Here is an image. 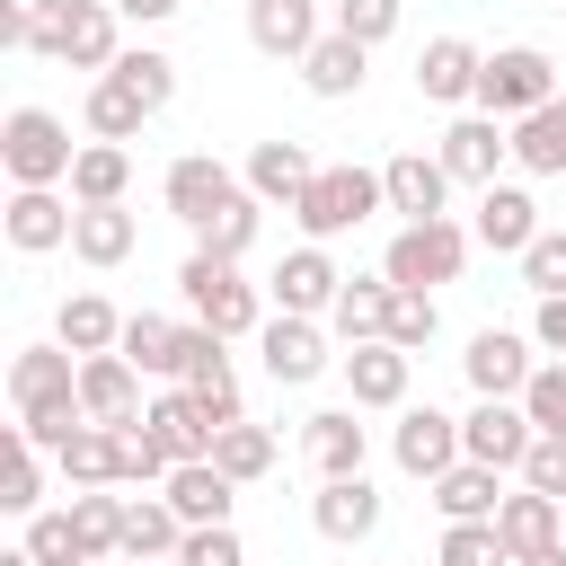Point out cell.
<instances>
[{
    "label": "cell",
    "instance_id": "obj_1",
    "mask_svg": "<svg viewBox=\"0 0 566 566\" xmlns=\"http://www.w3.org/2000/svg\"><path fill=\"white\" fill-rule=\"evenodd\" d=\"M44 62H71V71H115L124 53V9L115 0H35V44Z\"/></svg>",
    "mask_w": 566,
    "mask_h": 566
},
{
    "label": "cell",
    "instance_id": "obj_2",
    "mask_svg": "<svg viewBox=\"0 0 566 566\" xmlns=\"http://www.w3.org/2000/svg\"><path fill=\"white\" fill-rule=\"evenodd\" d=\"M177 292H186V310H195L203 327H221V336H256V327H265V292L239 283V256L195 248V256L177 265Z\"/></svg>",
    "mask_w": 566,
    "mask_h": 566
},
{
    "label": "cell",
    "instance_id": "obj_3",
    "mask_svg": "<svg viewBox=\"0 0 566 566\" xmlns=\"http://www.w3.org/2000/svg\"><path fill=\"white\" fill-rule=\"evenodd\" d=\"M71 159H80V142H71V124L53 106H9V124H0L9 186H71Z\"/></svg>",
    "mask_w": 566,
    "mask_h": 566
},
{
    "label": "cell",
    "instance_id": "obj_4",
    "mask_svg": "<svg viewBox=\"0 0 566 566\" xmlns=\"http://www.w3.org/2000/svg\"><path fill=\"white\" fill-rule=\"evenodd\" d=\"M371 212H389V195H380V168H354V159H345V168H318V177H310V195L292 203L301 239H318V248H327V239H345V230H363Z\"/></svg>",
    "mask_w": 566,
    "mask_h": 566
},
{
    "label": "cell",
    "instance_id": "obj_5",
    "mask_svg": "<svg viewBox=\"0 0 566 566\" xmlns=\"http://www.w3.org/2000/svg\"><path fill=\"white\" fill-rule=\"evenodd\" d=\"M469 248H478V239H469L451 212H433V221H407V230L380 248V274H389L398 292H433V283H460Z\"/></svg>",
    "mask_w": 566,
    "mask_h": 566
},
{
    "label": "cell",
    "instance_id": "obj_6",
    "mask_svg": "<svg viewBox=\"0 0 566 566\" xmlns=\"http://www.w3.org/2000/svg\"><path fill=\"white\" fill-rule=\"evenodd\" d=\"M548 97H557V62H548L539 44H495V53H486V71H478V115L522 124V115L548 106Z\"/></svg>",
    "mask_w": 566,
    "mask_h": 566
},
{
    "label": "cell",
    "instance_id": "obj_7",
    "mask_svg": "<svg viewBox=\"0 0 566 566\" xmlns=\"http://www.w3.org/2000/svg\"><path fill=\"white\" fill-rule=\"evenodd\" d=\"M256 354H265V380L274 389H310L336 354H327V327L318 318H292V310H274L265 327H256Z\"/></svg>",
    "mask_w": 566,
    "mask_h": 566
},
{
    "label": "cell",
    "instance_id": "obj_8",
    "mask_svg": "<svg viewBox=\"0 0 566 566\" xmlns=\"http://www.w3.org/2000/svg\"><path fill=\"white\" fill-rule=\"evenodd\" d=\"M539 442V424H531V407L522 398H478L469 416H460V451L469 460H486V469H522V451Z\"/></svg>",
    "mask_w": 566,
    "mask_h": 566
},
{
    "label": "cell",
    "instance_id": "obj_9",
    "mask_svg": "<svg viewBox=\"0 0 566 566\" xmlns=\"http://www.w3.org/2000/svg\"><path fill=\"white\" fill-rule=\"evenodd\" d=\"M71 221H80V203H71L62 186H9V212H0V230H9V248H18V256L71 248Z\"/></svg>",
    "mask_w": 566,
    "mask_h": 566
},
{
    "label": "cell",
    "instance_id": "obj_10",
    "mask_svg": "<svg viewBox=\"0 0 566 566\" xmlns=\"http://www.w3.org/2000/svg\"><path fill=\"white\" fill-rule=\"evenodd\" d=\"M239 186H248V177H230L212 150H186V159H168V177H159V195H168V212H177L186 230H203Z\"/></svg>",
    "mask_w": 566,
    "mask_h": 566
},
{
    "label": "cell",
    "instance_id": "obj_11",
    "mask_svg": "<svg viewBox=\"0 0 566 566\" xmlns=\"http://www.w3.org/2000/svg\"><path fill=\"white\" fill-rule=\"evenodd\" d=\"M274 310H292V318H327L336 310V292H345V274H336V256L318 248V239H301L283 265H274Z\"/></svg>",
    "mask_w": 566,
    "mask_h": 566
},
{
    "label": "cell",
    "instance_id": "obj_12",
    "mask_svg": "<svg viewBox=\"0 0 566 566\" xmlns=\"http://www.w3.org/2000/svg\"><path fill=\"white\" fill-rule=\"evenodd\" d=\"M460 371H469V389H478V398H522V389H531V371H539V354H531L513 327H478V336H469V354H460Z\"/></svg>",
    "mask_w": 566,
    "mask_h": 566
},
{
    "label": "cell",
    "instance_id": "obj_13",
    "mask_svg": "<svg viewBox=\"0 0 566 566\" xmlns=\"http://www.w3.org/2000/svg\"><path fill=\"white\" fill-rule=\"evenodd\" d=\"M389 451H398V469L407 478H442V469H460L469 451H460V416H442V407H407L398 416V433H389Z\"/></svg>",
    "mask_w": 566,
    "mask_h": 566
},
{
    "label": "cell",
    "instance_id": "obj_14",
    "mask_svg": "<svg viewBox=\"0 0 566 566\" xmlns=\"http://www.w3.org/2000/svg\"><path fill=\"white\" fill-rule=\"evenodd\" d=\"M504 159H513V124H504V115H460V124L442 133V168H451V186H495Z\"/></svg>",
    "mask_w": 566,
    "mask_h": 566
},
{
    "label": "cell",
    "instance_id": "obj_15",
    "mask_svg": "<svg viewBox=\"0 0 566 566\" xmlns=\"http://www.w3.org/2000/svg\"><path fill=\"white\" fill-rule=\"evenodd\" d=\"M310 522H318V539H336V548H363V539L380 531V486H371V478H318V495H310Z\"/></svg>",
    "mask_w": 566,
    "mask_h": 566
},
{
    "label": "cell",
    "instance_id": "obj_16",
    "mask_svg": "<svg viewBox=\"0 0 566 566\" xmlns=\"http://www.w3.org/2000/svg\"><path fill=\"white\" fill-rule=\"evenodd\" d=\"M407 380H416V354L371 336V345H345V389L354 407H407Z\"/></svg>",
    "mask_w": 566,
    "mask_h": 566
},
{
    "label": "cell",
    "instance_id": "obj_17",
    "mask_svg": "<svg viewBox=\"0 0 566 566\" xmlns=\"http://www.w3.org/2000/svg\"><path fill=\"white\" fill-rule=\"evenodd\" d=\"M177 548H186V513L168 504V495H124V566H177Z\"/></svg>",
    "mask_w": 566,
    "mask_h": 566
},
{
    "label": "cell",
    "instance_id": "obj_18",
    "mask_svg": "<svg viewBox=\"0 0 566 566\" xmlns=\"http://www.w3.org/2000/svg\"><path fill=\"white\" fill-rule=\"evenodd\" d=\"M380 195H389V212L433 221V212L451 203V168H442V150H398V159L380 168Z\"/></svg>",
    "mask_w": 566,
    "mask_h": 566
},
{
    "label": "cell",
    "instance_id": "obj_19",
    "mask_svg": "<svg viewBox=\"0 0 566 566\" xmlns=\"http://www.w3.org/2000/svg\"><path fill=\"white\" fill-rule=\"evenodd\" d=\"M80 407L88 424H142V371L124 354H80Z\"/></svg>",
    "mask_w": 566,
    "mask_h": 566
},
{
    "label": "cell",
    "instance_id": "obj_20",
    "mask_svg": "<svg viewBox=\"0 0 566 566\" xmlns=\"http://www.w3.org/2000/svg\"><path fill=\"white\" fill-rule=\"evenodd\" d=\"M142 424H150V442H159L168 460H212V433H221V424L195 407V389H186V380H177V389H159V398L142 407Z\"/></svg>",
    "mask_w": 566,
    "mask_h": 566
},
{
    "label": "cell",
    "instance_id": "obj_21",
    "mask_svg": "<svg viewBox=\"0 0 566 566\" xmlns=\"http://www.w3.org/2000/svg\"><path fill=\"white\" fill-rule=\"evenodd\" d=\"M301 451H310L318 478H363V451H371L363 407H318V416L301 424Z\"/></svg>",
    "mask_w": 566,
    "mask_h": 566
},
{
    "label": "cell",
    "instance_id": "obj_22",
    "mask_svg": "<svg viewBox=\"0 0 566 566\" xmlns=\"http://www.w3.org/2000/svg\"><path fill=\"white\" fill-rule=\"evenodd\" d=\"M159 495L186 513V531H203V522H230V504H239V478H230L221 460H177V469L159 478Z\"/></svg>",
    "mask_w": 566,
    "mask_h": 566
},
{
    "label": "cell",
    "instance_id": "obj_23",
    "mask_svg": "<svg viewBox=\"0 0 566 566\" xmlns=\"http://www.w3.org/2000/svg\"><path fill=\"white\" fill-rule=\"evenodd\" d=\"M478 71H486V53H478L469 35H433V44L416 53V97L460 106V97H478Z\"/></svg>",
    "mask_w": 566,
    "mask_h": 566
},
{
    "label": "cell",
    "instance_id": "obj_24",
    "mask_svg": "<svg viewBox=\"0 0 566 566\" xmlns=\"http://www.w3.org/2000/svg\"><path fill=\"white\" fill-rule=\"evenodd\" d=\"M469 239L495 248V256H522V248L539 239V203H531L522 186H478V221H469Z\"/></svg>",
    "mask_w": 566,
    "mask_h": 566
},
{
    "label": "cell",
    "instance_id": "obj_25",
    "mask_svg": "<svg viewBox=\"0 0 566 566\" xmlns=\"http://www.w3.org/2000/svg\"><path fill=\"white\" fill-rule=\"evenodd\" d=\"M318 35H327L318 27V0H248V44L274 53V62H301Z\"/></svg>",
    "mask_w": 566,
    "mask_h": 566
},
{
    "label": "cell",
    "instance_id": "obj_26",
    "mask_svg": "<svg viewBox=\"0 0 566 566\" xmlns=\"http://www.w3.org/2000/svg\"><path fill=\"white\" fill-rule=\"evenodd\" d=\"M62 486H124V424H80L62 451H53Z\"/></svg>",
    "mask_w": 566,
    "mask_h": 566
},
{
    "label": "cell",
    "instance_id": "obj_27",
    "mask_svg": "<svg viewBox=\"0 0 566 566\" xmlns=\"http://www.w3.org/2000/svg\"><path fill=\"white\" fill-rule=\"evenodd\" d=\"M424 495H433V513H442V522H495V504H504V469L460 460V469H442Z\"/></svg>",
    "mask_w": 566,
    "mask_h": 566
},
{
    "label": "cell",
    "instance_id": "obj_28",
    "mask_svg": "<svg viewBox=\"0 0 566 566\" xmlns=\"http://www.w3.org/2000/svg\"><path fill=\"white\" fill-rule=\"evenodd\" d=\"M310 177H318V159H310L301 142H256V150H248V195H265V203H283V212L310 195Z\"/></svg>",
    "mask_w": 566,
    "mask_h": 566
},
{
    "label": "cell",
    "instance_id": "obj_29",
    "mask_svg": "<svg viewBox=\"0 0 566 566\" xmlns=\"http://www.w3.org/2000/svg\"><path fill=\"white\" fill-rule=\"evenodd\" d=\"M566 531V504L557 495H539V486H513L504 504H495V539L513 548V557H531V548H548Z\"/></svg>",
    "mask_w": 566,
    "mask_h": 566
},
{
    "label": "cell",
    "instance_id": "obj_30",
    "mask_svg": "<svg viewBox=\"0 0 566 566\" xmlns=\"http://www.w3.org/2000/svg\"><path fill=\"white\" fill-rule=\"evenodd\" d=\"M513 168L522 177H566V97H548L513 124Z\"/></svg>",
    "mask_w": 566,
    "mask_h": 566
},
{
    "label": "cell",
    "instance_id": "obj_31",
    "mask_svg": "<svg viewBox=\"0 0 566 566\" xmlns=\"http://www.w3.org/2000/svg\"><path fill=\"white\" fill-rule=\"evenodd\" d=\"M363 62H371V44H354V35H318L310 53H301V80H310V97H354L363 88Z\"/></svg>",
    "mask_w": 566,
    "mask_h": 566
},
{
    "label": "cell",
    "instance_id": "obj_32",
    "mask_svg": "<svg viewBox=\"0 0 566 566\" xmlns=\"http://www.w3.org/2000/svg\"><path fill=\"white\" fill-rule=\"evenodd\" d=\"M133 239H142V230H133L124 203H80V221H71V256H80V265H124Z\"/></svg>",
    "mask_w": 566,
    "mask_h": 566
},
{
    "label": "cell",
    "instance_id": "obj_33",
    "mask_svg": "<svg viewBox=\"0 0 566 566\" xmlns=\"http://www.w3.org/2000/svg\"><path fill=\"white\" fill-rule=\"evenodd\" d=\"M389 274H354L345 292H336V310H327V327L345 336V345H371V336H389Z\"/></svg>",
    "mask_w": 566,
    "mask_h": 566
},
{
    "label": "cell",
    "instance_id": "obj_34",
    "mask_svg": "<svg viewBox=\"0 0 566 566\" xmlns=\"http://www.w3.org/2000/svg\"><path fill=\"white\" fill-rule=\"evenodd\" d=\"M124 186H133V150H124V142H80V159H71V203H124Z\"/></svg>",
    "mask_w": 566,
    "mask_h": 566
},
{
    "label": "cell",
    "instance_id": "obj_35",
    "mask_svg": "<svg viewBox=\"0 0 566 566\" xmlns=\"http://www.w3.org/2000/svg\"><path fill=\"white\" fill-rule=\"evenodd\" d=\"M53 336H62L71 354H115V345H124V318H115L106 292H71L62 318H53Z\"/></svg>",
    "mask_w": 566,
    "mask_h": 566
},
{
    "label": "cell",
    "instance_id": "obj_36",
    "mask_svg": "<svg viewBox=\"0 0 566 566\" xmlns=\"http://www.w3.org/2000/svg\"><path fill=\"white\" fill-rule=\"evenodd\" d=\"M177 336H186L177 318H159V310H133V318H124V345H115V354H124L133 371H150V380H177Z\"/></svg>",
    "mask_w": 566,
    "mask_h": 566
},
{
    "label": "cell",
    "instance_id": "obj_37",
    "mask_svg": "<svg viewBox=\"0 0 566 566\" xmlns=\"http://www.w3.org/2000/svg\"><path fill=\"white\" fill-rule=\"evenodd\" d=\"M80 115H88V133H97V142H133V133L150 124V106H142L115 71H97V80H88V106H80Z\"/></svg>",
    "mask_w": 566,
    "mask_h": 566
},
{
    "label": "cell",
    "instance_id": "obj_38",
    "mask_svg": "<svg viewBox=\"0 0 566 566\" xmlns=\"http://www.w3.org/2000/svg\"><path fill=\"white\" fill-rule=\"evenodd\" d=\"M71 522H80V548H88V557H115V548H124V495L71 486Z\"/></svg>",
    "mask_w": 566,
    "mask_h": 566
},
{
    "label": "cell",
    "instance_id": "obj_39",
    "mask_svg": "<svg viewBox=\"0 0 566 566\" xmlns=\"http://www.w3.org/2000/svg\"><path fill=\"white\" fill-rule=\"evenodd\" d=\"M115 80H124V88H133V97H142L150 115H159V106L177 97V62H168L159 44H124V53H115Z\"/></svg>",
    "mask_w": 566,
    "mask_h": 566
},
{
    "label": "cell",
    "instance_id": "obj_40",
    "mask_svg": "<svg viewBox=\"0 0 566 566\" xmlns=\"http://www.w3.org/2000/svg\"><path fill=\"white\" fill-rule=\"evenodd\" d=\"M256 212H265V195H248V186H239V195L195 230V248H212V256H248V248H256Z\"/></svg>",
    "mask_w": 566,
    "mask_h": 566
},
{
    "label": "cell",
    "instance_id": "obj_41",
    "mask_svg": "<svg viewBox=\"0 0 566 566\" xmlns=\"http://www.w3.org/2000/svg\"><path fill=\"white\" fill-rule=\"evenodd\" d=\"M212 460H221V469H230L239 486H256V478L274 469V433L239 416V424H221V433H212Z\"/></svg>",
    "mask_w": 566,
    "mask_h": 566
},
{
    "label": "cell",
    "instance_id": "obj_42",
    "mask_svg": "<svg viewBox=\"0 0 566 566\" xmlns=\"http://www.w3.org/2000/svg\"><path fill=\"white\" fill-rule=\"evenodd\" d=\"M35 566H88V548H80V522H71V504L62 513H27V539H18Z\"/></svg>",
    "mask_w": 566,
    "mask_h": 566
},
{
    "label": "cell",
    "instance_id": "obj_43",
    "mask_svg": "<svg viewBox=\"0 0 566 566\" xmlns=\"http://www.w3.org/2000/svg\"><path fill=\"white\" fill-rule=\"evenodd\" d=\"M0 504L27 522V513H44V451L27 442V433H9V478H0Z\"/></svg>",
    "mask_w": 566,
    "mask_h": 566
},
{
    "label": "cell",
    "instance_id": "obj_44",
    "mask_svg": "<svg viewBox=\"0 0 566 566\" xmlns=\"http://www.w3.org/2000/svg\"><path fill=\"white\" fill-rule=\"evenodd\" d=\"M433 566H513V548L495 539V522H451L442 548H433Z\"/></svg>",
    "mask_w": 566,
    "mask_h": 566
},
{
    "label": "cell",
    "instance_id": "obj_45",
    "mask_svg": "<svg viewBox=\"0 0 566 566\" xmlns=\"http://www.w3.org/2000/svg\"><path fill=\"white\" fill-rule=\"evenodd\" d=\"M513 265H522V292H531V301H557V292H566V230H539Z\"/></svg>",
    "mask_w": 566,
    "mask_h": 566
},
{
    "label": "cell",
    "instance_id": "obj_46",
    "mask_svg": "<svg viewBox=\"0 0 566 566\" xmlns=\"http://www.w3.org/2000/svg\"><path fill=\"white\" fill-rule=\"evenodd\" d=\"M398 9H407V0H336L327 27L354 35V44H380V35H398Z\"/></svg>",
    "mask_w": 566,
    "mask_h": 566
},
{
    "label": "cell",
    "instance_id": "obj_47",
    "mask_svg": "<svg viewBox=\"0 0 566 566\" xmlns=\"http://www.w3.org/2000/svg\"><path fill=\"white\" fill-rule=\"evenodd\" d=\"M433 327H442V310H433V292H389V345H433Z\"/></svg>",
    "mask_w": 566,
    "mask_h": 566
},
{
    "label": "cell",
    "instance_id": "obj_48",
    "mask_svg": "<svg viewBox=\"0 0 566 566\" xmlns=\"http://www.w3.org/2000/svg\"><path fill=\"white\" fill-rule=\"evenodd\" d=\"M522 407H531V424H539V433H566V363H539V371H531V389H522Z\"/></svg>",
    "mask_w": 566,
    "mask_h": 566
},
{
    "label": "cell",
    "instance_id": "obj_49",
    "mask_svg": "<svg viewBox=\"0 0 566 566\" xmlns=\"http://www.w3.org/2000/svg\"><path fill=\"white\" fill-rule=\"evenodd\" d=\"M177 566H248V548H239V531H230V522H203V531H186Z\"/></svg>",
    "mask_w": 566,
    "mask_h": 566
},
{
    "label": "cell",
    "instance_id": "obj_50",
    "mask_svg": "<svg viewBox=\"0 0 566 566\" xmlns=\"http://www.w3.org/2000/svg\"><path fill=\"white\" fill-rule=\"evenodd\" d=\"M522 486H539V495L566 504V433H539V442L522 451Z\"/></svg>",
    "mask_w": 566,
    "mask_h": 566
},
{
    "label": "cell",
    "instance_id": "obj_51",
    "mask_svg": "<svg viewBox=\"0 0 566 566\" xmlns=\"http://www.w3.org/2000/svg\"><path fill=\"white\" fill-rule=\"evenodd\" d=\"M531 345H539V354H557V363H566V292H557V301H539V310H531Z\"/></svg>",
    "mask_w": 566,
    "mask_h": 566
},
{
    "label": "cell",
    "instance_id": "obj_52",
    "mask_svg": "<svg viewBox=\"0 0 566 566\" xmlns=\"http://www.w3.org/2000/svg\"><path fill=\"white\" fill-rule=\"evenodd\" d=\"M115 9H124V18H133V27H159V18H177V9H186V0H115Z\"/></svg>",
    "mask_w": 566,
    "mask_h": 566
},
{
    "label": "cell",
    "instance_id": "obj_53",
    "mask_svg": "<svg viewBox=\"0 0 566 566\" xmlns=\"http://www.w3.org/2000/svg\"><path fill=\"white\" fill-rule=\"evenodd\" d=\"M513 566H566V539H548V548H531V557H513Z\"/></svg>",
    "mask_w": 566,
    "mask_h": 566
},
{
    "label": "cell",
    "instance_id": "obj_54",
    "mask_svg": "<svg viewBox=\"0 0 566 566\" xmlns=\"http://www.w3.org/2000/svg\"><path fill=\"white\" fill-rule=\"evenodd\" d=\"M0 566H35V557H27V548H9V557H0Z\"/></svg>",
    "mask_w": 566,
    "mask_h": 566
},
{
    "label": "cell",
    "instance_id": "obj_55",
    "mask_svg": "<svg viewBox=\"0 0 566 566\" xmlns=\"http://www.w3.org/2000/svg\"><path fill=\"white\" fill-rule=\"evenodd\" d=\"M88 566H115V557H88Z\"/></svg>",
    "mask_w": 566,
    "mask_h": 566
},
{
    "label": "cell",
    "instance_id": "obj_56",
    "mask_svg": "<svg viewBox=\"0 0 566 566\" xmlns=\"http://www.w3.org/2000/svg\"><path fill=\"white\" fill-rule=\"evenodd\" d=\"M548 9H566V0H548Z\"/></svg>",
    "mask_w": 566,
    "mask_h": 566
}]
</instances>
